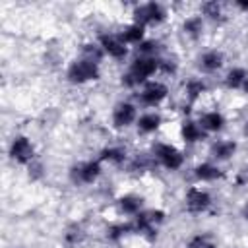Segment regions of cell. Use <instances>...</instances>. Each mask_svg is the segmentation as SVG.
Returning <instances> with one entry per match:
<instances>
[{"label": "cell", "mask_w": 248, "mask_h": 248, "mask_svg": "<svg viewBox=\"0 0 248 248\" xmlns=\"http://www.w3.org/2000/svg\"><path fill=\"white\" fill-rule=\"evenodd\" d=\"M159 72V56L153 58V56H138L126 74L120 76V83L128 89H134V87H140V85H145L149 81V78H153L155 74Z\"/></svg>", "instance_id": "1"}, {"label": "cell", "mask_w": 248, "mask_h": 248, "mask_svg": "<svg viewBox=\"0 0 248 248\" xmlns=\"http://www.w3.org/2000/svg\"><path fill=\"white\" fill-rule=\"evenodd\" d=\"M99 78H101V66L85 58H76L66 68V79L72 85H85L89 81H97Z\"/></svg>", "instance_id": "2"}, {"label": "cell", "mask_w": 248, "mask_h": 248, "mask_svg": "<svg viewBox=\"0 0 248 248\" xmlns=\"http://www.w3.org/2000/svg\"><path fill=\"white\" fill-rule=\"evenodd\" d=\"M165 217H167V213L163 209H159V207L140 211L132 221L136 234H140V236H143L147 240H155L157 238V229L165 221Z\"/></svg>", "instance_id": "3"}, {"label": "cell", "mask_w": 248, "mask_h": 248, "mask_svg": "<svg viewBox=\"0 0 248 248\" xmlns=\"http://www.w3.org/2000/svg\"><path fill=\"white\" fill-rule=\"evenodd\" d=\"M167 19V10L161 2H143L136 4L132 10V21L147 27V25H159Z\"/></svg>", "instance_id": "4"}, {"label": "cell", "mask_w": 248, "mask_h": 248, "mask_svg": "<svg viewBox=\"0 0 248 248\" xmlns=\"http://www.w3.org/2000/svg\"><path fill=\"white\" fill-rule=\"evenodd\" d=\"M153 159L167 170H178L184 165V153L167 141H157L153 145Z\"/></svg>", "instance_id": "5"}, {"label": "cell", "mask_w": 248, "mask_h": 248, "mask_svg": "<svg viewBox=\"0 0 248 248\" xmlns=\"http://www.w3.org/2000/svg\"><path fill=\"white\" fill-rule=\"evenodd\" d=\"M103 174V163L99 159H87L76 163L70 169V180L74 184H93Z\"/></svg>", "instance_id": "6"}, {"label": "cell", "mask_w": 248, "mask_h": 248, "mask_svg": "<svg viewBox=\"0 0 248 248\" xmlns=\"http://www.w3.org/2000/svg\"><path fill=\"white\" fill-rule=\"evenodd\" d=\"M8 155H10V159H12L14 163L29 167V165L35 161V145H33V141H31L27 136L17 134V136H14L12 141H10Z\"/></svg>", "instance_id": "7"}, {"label": "cell", "mask_w": 248, "mask_h": 248, "mask_svg": "<svg viewBox=\"0 0 248 248\" xmlns=\"http://www.w3.org/2000/svg\"><path fill=\"white\" fill-rule=\"evenodd\" d=\"M211 202H213L211 194L205 188H200V186H190L184 194V207L192 215L205 213L211 207Z\"/></svg>", "instance_id": "8"}, {"label": "cell", "mask_w": 248, "mask_h": 248, "mask_svg": "<svg viewBox=\"0 0 248 248\" xmlns=\"http://www.w3.org/2000/svg\"><path fill=\"white\" fill-rule=\"evenodd\" d=\"M140 103L143 107H159L167 97H169V87L167 83L163 81H157V79H149L145 85H141V91H140Z\"/></svg>", "instance_id": "9"}, {"label": "cell", "mask_w": 248, "mask_h": 248, "mask_svg": "<svg viewBox=\"0 0 248 248\" xmlns=\"http://www.w3.org/2000/svg\"><path fill=\"white\" fill-rule=\"evenodd\" d=\"M110 120H112V126L116 130H126L130 128L132 124H136L138 120V108L134 103L130 101H120L114 105L112 108V114H110Z\"/></svg>", "instance_id": "10"}, {"label": "cell", "mask_w": 248, "mask_h": 248, "mask_svg": "<svg viewBox=\"0 0 248 248\" xmlns=\"http://www.w3.org/2000/svg\"><path fill=\"white\" fill-rule=\"evenodd\" d=\"M97 43L101 45V48H103L105 56H108V58H112V60L122 62V60L128 56V45H124V43L120 41V37H118V35L103 33V35H99Z\"/></svg>", "instance_id": "11"}, {"label": "cell", "mask_w": 248, "mask_h": 248, "mask_svg": "<svg viewBox=\"0 0 248 248\" xmlns=\"http://www.w3.org/2000/svg\"><path fill=\"white\" fill-rule=\"evenodd\" d=\"M225 64V54L217 48H209V50H203L198 58V68L205 74H215L223 68Z\"/></svg>", "instance_id": "12"}, {"label": "cell", "mask_w": 248, "mask_h": 248, "mask_svg": "<svg viewBox=\"0 0 248 248\" xmlns=\"http://www.w3.org/2000/svg\"><path fill=\"white\" fill-rule=\"evenodd\" d=\"M161 124H163V116H161L159 112L149 110V112H143V114L138 116V120H136V130H138V134H141V136H151V134H155V132L161 128Z\"/></svg>", "instance_id": "13"}, {"label": "cell", "mask_w": 248, "mask_h": 248, "mask_svg": "<svg viewBox=\"0 0 248 248\" xmlns=\"http://www.w3.org/2000/svg\"><path fill=\"white\" fill-rule=\"evenodd\" d=\"M236 151H238V143L234 140H217L209 147V155L215 161H229L236 155Z\"/></svg>", "instance_id": "14"}, {"label": "cell", "mask_w": 248, "mask_h": 248, "mask_svg": "<svg viewBox=\"0 0 248 248\" xmlns=\"http://www.w3.org/2000/svg\"><path fill=\"white\" fill-rule=\"evenodd\" d=\"M180 138H182V141L184 143H188V145H194V143H200V141H203L205 138H207V134L203 132V128L200 126V122H196V120H184L182 122V126H180Z\"/></svg>", "instance_id": "15"}, {"label": "cell", "mask_w": 248, "mask_h": 248, "mask_svg": "<svg viewBox=\"0 0 248 248\" xmlns=\"http://www.w3.org/2000/svg\"><path fill=\"white\" fill-rule=\"evenodd\" d=\"M198 122H200V126L203 128L205 134H217V132H221V130L225 128L227 118L223 116L221 110H207V112H203V114L200 116Z\"/></svg>", "instance_id": "16"}, {"label": "cell", "mask_w": 248, "mask_h": 248, "mask_svg": "<svg viewBox=\"0 0 248 248\" xmlns=\"http://www.w3.org/2000/svg\"><path fill=\"white\" fill-rule=\"evenodd\" d=\"M192 174L198 182H215L223 176V170L211 163V161H203V163H198L194 169H192Z\"/></svg>", "instance_id": "17"}, {"label": "cell", "mask_w": 248, "mask_h": 248, "mask_svg": "<svg viewBox=\"0 0 248 248\" xmlns=\"http://www.w3.org/2000/svg\"><path fill=\"white\" fill-rule=\"evenodd\" d=\"M116 207L122 215L136 217L140 211H143V198L138 194H124L116 200Z\"/></svg>", "instance_id": "18"}, {"label": "cell", "mask_w": 248, "mask_h": 248, "mask_svg": "<svg viewBox=\"0 0 248 248\" xmlns=\"http://www.w3.org/2000/svg\"><path fill=\"white\" fill-rule=\"evenodd\" d=\"M101 163H108V165H114V167H120L128 161V151L120 145H107L99 151V157H97Z\"/></svg>", "instance_id": "19"}, {"label": "cell", "mask_w": 248, "mask_h": 248, "mask_svg": "<svg viewBox=\"0 0 248 248\" xmlns=\"http://www.w3.org/2000/svg\"><path fill=\"white\" fill-rule=\"evenodd\" d=\"M118 37H120V41H122L124 45H136V46H138L141 41L147 39V37H145V27L140 25V23H136V21L124 25V27L120 29Z\"/></svg>", "instance_id": "20"}, {"label": "cell", "mask_w": 248, "mask_h": 248, "mask_svg": "<svg viewBox=\"0 0 248 248\" xmlns=\"http://www.w3.org/2000/svg\"><path fill=\"white\" fill-rule=\"evenodd\" d=\"M203 27H205V21L200 14H192L182 21V33L192 41H198L203 35Z\"/></svg>", "instance_id": "21"}, {"label": "cell", "mask_w": 248, "mask_h": 248, "mask_svg": "<svg viewBox=\"0 0 248 248\" xmlns=\"http://www.w3.org/2000/svg\"><path fill=\"white\" fill-rule=\"evenodd\" d=\"M207 93V83L202 78H190L184 83V97L190 105H194L198 99H202Z\"/></svg>", "instance_id": "22"}, {"label": "cell", "mask_w": 248, "mask_h": 248, "mask_svg": "<svg viewBox=\"0 0 248 248\" xmlns=\"http://www.w3.org/2000/svg\"><path fill=\"white\" fill-rule=\"evenodd\" d=\"M202 17L203 19H209L213 23H223L227 19L223 4L217 2V0H207V2L202 4Z\"/></svg>", "instance_id": "23"}, {"label": "cell", "mask_w": 248, "mask_h": 248, "mask_svg": "<svg viewBox=\"0 0 248 248\" xmlns=\"http://www.w3.org/2000/svg\"><path fill=\"white\" fill-rule=\"evenodd\" d=\"M246 79H248V70L242 68V66H232L231 70H227V74L223 78V83H225L227 89H242Z\"/></svg>", "instance_id": "24"}, {"label": "cell", "mask_w": 248, "mask_h": 248, "mask_svg": "<svg viewBox=\"0 0 248 248\" xmlns=\"http://www.w3.org/2000/svg\"><path fill=\"white\" fill-rule=\"evenodd\" d=\"M132 232H136L134 231V223L132 221H122V223H112L108 229H107V240H110V242H120V240H124L128 234H132Z\"/></svg>", "instance_id": "25"}, {"label": "cell", "mask_w": 248, "mask_h": 248, "mask_svg": "<svg viewBox=\"0 0 248 248\" xmlns=\"http://www.w3.org/2000/svg\"><path fill=\"white\" fill-rule=\"evenodd\" d=\"M79 58H85L89 62H95V64H101V60L105 58V52L101 48V45L95 41H89V43H83L81 45V56Z\"/></svg>", "instance_id": "26"}, {"label": "cell", "mask_w": 248, "mask_h": 248, "mask_svg": "<svg viewBox=\"0 0 248 248\" xmlns=\"http://www.w3.org/2000/svg\"><path fill=\"white\" fill-rule=\"evenodd\" d=\"M186 248H217V240L209 232H196L188 238Z\"/></svg>", "instance_id": "27"}, {"label": "cell", "mask_w": 248, "mask_h": 248, "mask_svg": "<svg viewBox=\"0 0 248 248\" xmlns=\"http://www.w3.org/2000/svg\"><path fill=\"white\" fill-rule=\"evenodd\" d=\"M83 238H85V232H83L81 225H78V223L70 225V227L66 229V232H64V242L70 244V246H78V244H81Z\"/></svg>", "instance_id": "28"}, {"label": "cell", "mask_w": 248, "mask_h": 248, "mask_svg": "<svg viewBox=\"0 0 248 248\" xmlns=\"http://www.w3.org/2000/svg\"><path fill=\"white\" fill-rule=\"evenodd\" d=\"M159 50H161V43L157 39H145V41H141L138 45V54L140 56H153V58H157Z\"/></svg>", "instance_id": "29"}, {"label": "cell", "mask_w": 248, "mask_h": 248, "mask_svg": "<svg viewBox=\"0 0 248 248\" xmlns=\"http://www.w3.org/2000/svg\"><path fill=\"white\" fill-rule=\"evenodd\" d=\"M153 157H149V155H145V153H140V155H136L132 161H130V170L132 172H143V170H149L151 169V165H153Z\"/></svg>", "instance_id": "30"}, {"label": "cell", "mask_w": 248, "mask_h": 248, "mask_svg": "<svg viewBox=\"0 0 248 248\" xmlns=\"http://www.w3.org/2000/svg\"><path fill=\"white\" fill-rule=\"evenodd\" d=\"M178 70V64L172 58H159V72L167 74V76H174Z\"/></svg>", "instance_id": "31"}, {"label": "cell", "mask_w": 248, "mask_h": 248, "mask_svg": "<svg viewBox=\"0 0 248 248\" xmlns=\"http://www.w3.org/2000/svg\"><path fill=\"white\" fill-rule=\"evenodd\" d=\"M27 174H29L31 180H39V178H43V176H45V167H43V163L33 161V163L27 167Z\"/></svg>", "instance_id": "32"}, {"label": "cell", "mask_w": 248, "mask_h": 248, "mask_svg": "<svg viewBox=\"0 0 248 248\" xmlns=\"http://www.w3.org/2000/svg\"><path fill=\"white\" fill-rule=\"evenodd\" d=\"M234 8H236L238 12L248 14V0H234Z\"/></svg>", "instance_id": "33"}, {"label": "cell", "mask_w": 248, "mask_h": 248, "mask_svg": "<svg viewBox=\"0 0 248 248\" xmlns=\"http://www.w3.org/2000/svg\"><path fill=\"white\" fill-rule=\"evenodd\" d=\"M242 217L248 221V202H246V203H244V207H242Z\"/></svg>", "instance_id": "34"}, {"label": "cell", "mask_w": 248, "mask_h": 248, "mask_svg": "<svg viewBox=\"0 0 248 248\" xmlns=\"http://www.w3.org/2000/svg\"><path fill=\"white\" fill-rule=\"evenodd\" d=\"M242 134H244V136H248V118L244 120V126H242Z\"/></svg>", "instance_id": "35"}, {"label": "cell", "mask_w": 248, "mask_h": 248, "mask_svg": "<svg viewBox=\"0 0 248 248\" xmlns=\"http://www.w3.org/2000/svg\"><path fill=\"white\" fill-rule=\"evenodd\" d=\"M242 91H244V93H246V95H248V79H246V81H244V85H242Z\"/></svg>", "instance_id": "36"}, {"label": "cell", "mask_w": 248, "mask_h": 248, "mask_svg": "<svg viewBox=\"0 0 248 248\" xmlns=\"http://www.w3.org/2000/svg\"><path fill=\"white\" fill-rule=\"evenodd\" d=\"M246 178H248V169H246Z\"/></svg>", "instance_id": "37"}]
</instances>
